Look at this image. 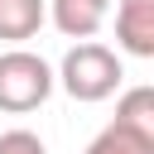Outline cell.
<instances>
[{
	"label": "cell",
	"mask_w": 154,
	"mask_h": 154,
	"mask_svg": "<svg viewBox=\"0 0 154 154\" xmlns=\"http://www.w3.org/2000/svg\"><path fill=\"white\" fill-rule=\"evenodd\" d=\"M120 77H125L120 58H116L106 43H91V38H77V43L63 53L58 72H53V82H63V91H67L72 101H87V106L116 96Z\"/></svg>",
	"instance_id": "cell-1"
},
{
	"label": "cell",
	"mask_w": 154,
	"mask_h": 154,
	"mask_svg": "<svg viewBox=\"0 0 154 154\" xmlns=\"http://www.w3.org/2000/svg\"><path fill=\"white\" fill-rule=\"evenodd\" d=\"M48 19V0H0V38L5 43H24L43 29Z\"/></svg>",
	"instance_id": "cell-5"
},
{
	"label": "cell",
	"mask_w": 154,
	"mask_h": 154,
	"mask_svg": "<svg viewBox=\"0 0 154 154\" xmlns=\"http://www.w3.org/2000/svg\"><path fill=\"white\" fill-rule=\"evenodd\" d=\"M0 154H48V149H43V140L34 130H5L0 135Z\"/></svg>",
	"instance_id": "cell-8"
},
{
	"label": "cell",
	"mask_w": 154,
	"mask_h": 154,
	"mask_svg": "<svg viewBox=\"0 0 154 154\" xmlns=\"http://www.w3.org/2000/svg\"><path fill=\"white\" fill-rule=\"evenodd\" d=\"M82 154H154V135H140V130L111 120V125H106Z\"/></svg>",
	"instance_id": "cell-6"
},
{
	"label": "cell",
	"mask_w": 154,
	"mask_h": 154,
	"mask_svg": "<svg viewBox=\"0 0 154 154\" xmlns=\"http://www.w3.org/2000/svg\"><path fill=\"white\" fill-rule=\"evenodd\" d=\"M116 120L130 125V130H140V135H154V87H130V91H120Z\"/></svg>",
	"instance_id": "cell-7"
},
{
	"label": "cell",
	"mask_w": 154,
	"mask_h": 154,
	"mask_svg": "<svg viewBox=\"0 0 154 154\" xmlns=\"http://www.w3.org/2000/svg\"><path fill=\"white\" fill-rule=\"evenodd\" d=\"M48 19L63 38H96L111 19V0H48Z\"/></svg>",
	"instance_id": "cell-4"
},
{
	"label": "cell",
	"mask_w": 154,
	"mask_h": 154,
	"mask_svg": "<svg viewBox=\"0 0 154 154\" xmlns=\"http://www.w3.org/2000/svg\"><path fill=\"white\" fill-rule=\"evenodd\" d=\"M116 43L130 58H154V0H116Z\"/></svg>",
	"instance_id": "cell-3"
},
{
	"label": "cell",
	"mask_w": 154,
	"mask_h": 154,
	"mask_svg": "<svg viewBox=\"0 0 154 154\" xmlns=\"http://www.w3.org/2000/svg\"><path fill=\"white\" fill-rule=\"evenodd\" d=\"M53 67L29 53V48H10L0 53V111L5 116H29L53 96Z\"/></svg>",
	"instance_id": "cell-2"
}]
</instances>
